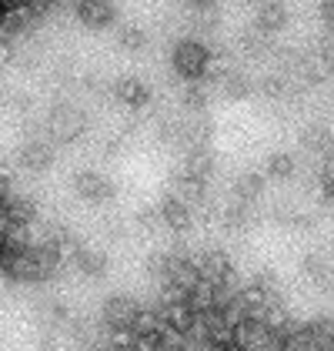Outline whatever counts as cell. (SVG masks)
I'll use <instances>...</instances> for the list:
<instances>
[{
    "instance_id": "obj_1",
    "label": "cell",
    "mask_w": 334,
    "mask_h": 351,
    "mask_svg": "<svg viewBox=\"0 0 334 351\" xmlns=\"http://www.w3.org/2000/svg\"><path fill=\"white\" fill-rule=\"evenodd\" d=\"M234 345L241 351H271L278 348V331L261 315H248L234 324Z\"/></svg>"
},
{
    "instance_id": "obj_2",
    "label": "cell",
    "mask_w": 334,
    "mask_h": 351,
    "mask_svg": "<svg viewBox=\"0 0 334 351\" xmlns=\"http://www.w3.org/2000/svg\"><path fill=\"white\" fill-rule=\"evenodd\" d=\"M207 64H211V51L201 40H181L174 47V71H177V77H184L188 84L201 81L207 74Z\"/></svg>"
},
{
    "instance_id": "obj_3",
    "label": "cell",
    "mask_w": 334,
    "mask_h": 351,
    "mask_svg": "<svg viewBox=\"0 0 334 351\" xmlns=\"http://www.w3.org/2000/svg\"><path fill=\"white\" fill-rule=\"evenodd\" d=\"M84 131V114L74 104H57L47 117V137L54 144H70Z\"/></svg>"
},
{
    "instance_id": "obj_4",
    "label": "cell",
    "mask_w": 334,
    "mask_h": 351,
    "mask_svg": "<svg viewBox=\"0 0 334 351\" xmlns=\"http://www.w3.org/2000/svg\"><path fill=\"white\" fill-rule=\"evenodd\" d=\"M140 315V304L131 295H111L104 301V324L111 331H131Z\"/></svg>"
},
{
    "instance_id": "obj_5",
    "label": "cell",
    "mask_w": 334,
    "mask_h": 351,
    "mask_svg": "<svg viewBox=\"0 0 334 351\" xmlns=\"http://www.w3.org/2000/svg\"><path fill=\"white\" fill-rule=\"evenodd\" d=\"M74 14H77L81 24L101 30V27H107V24H114L117 7H114L111 0H77V3H74Z\"/></svg>"
},
{
    "instance_id": "obj_6",
    "label": "cell",
    "mask_w": 334,
    "mask_h": 351,
    "mask_svg": "<svg viewBox=\"0 0 334 351\" xmlns=\"http://www.w3.org/2000/svg\"><path fill=\"white\" fill-rule=\"evenodd\" d=\"M74 191L81 194L84 201H90V204H101V201H111L114 197V184L104 174H94V171H81L74 178Z\"/></svg>"
},
{
    "instance_id": "obj_7",
    "label": "cell",
    "mask_w": 334,
    "mask_h": 351,
    "mask_svg": "<svg viewBox=\"0 0 334 351\" xmlns=\"http://www.w3.org/2000/svg\"><path fill=\"white\" fill-rule=\"evenodd\" d=\"M254 27L264 30L268 37H274L278 30L287 27V10H284V3L281 0H261L257 3V21H254Z\"/></svg>"
},
{
    "instance_id": "obj_8",
    "label": "cell",
    "mask_w": 334,
    "mask_h": 351,
    "mask_svg": "<svg viewBox=\"0 0 334 351\" xmlns=\"http://www.w3.org/2000/svg\"><path fill=\"white\" fill-rule=\"evenodd\" d=\"M21 164L27 167V171H47L51 164H54V141H27L24 147H21Z\"/></svg>"
},
{
    "instance_id": "obj_9",
    "label": "cell",
    "mask_w": 334,
    "mask_h": 351,
    "mask_svg": "<svg viewBox=\"0 0 334 351\" xmlns=\"http://www.w3.org/2000/svg\"><path fill=\"white\" fill-rule=\"evenodd\" d=\"M161 215H164V224L170 231H191V224H194L191 204L181 201V197H174V194L161 201Z\"/></svg>"
},
{
    "instance_id": "obj_10",
    "label": "cell",
    "mask_w": 334,
    "mask_h": 351,
    "mask_svg": "<svg viewBox=\"0 0 334 351\" xmlns=\"http://www.w3.org/2000/svg\"><path fill=\"white\" fill-rule=\"evenodd\" d=\"M114 97L124 104V108H144L147 101H151V90H147V84L138 81V77H120V81L114 84Z\"/></svg>"
},
{
    "instance_id": "obj_11",
    "label": "cell",
    "mask_w": 334,
    "mask_h": 351,
    "mask_svg": "<svg viewBox=\"0 0 334 351\" xmlns=\"http://www.w3.org/2000/svg\"><path fill=\"white\" fill-rule=\"evenodd\" d=\"M194 261H197V271H201L204 281H214V285H218V281H224V278L231 274V261H227L224 251H204Z\"/></svg>"
},
{
    "instance_id": "obj_12",
    "label": "cell",
    "mask_w": 334,
    "mask_h": 351,
    "mask_svg": "<svg viewBox=\"0 0 334 351\" xmlns=\"http://www.w3.org/2000/svg\"><path fill=\"white\" fill-rule=\"evenodd\" d=\"M74 268L81 271V274H87V278H101V274H107V254L90 251V247H77Z\"/></svg>"
},
{
    "instance_id": "obj_13",
    "label": "cell",
    "mask_w": 334,
    "mask_h": 351,
    "mask_svg": "<svg viewBox=\"0 0 334 351\" xmlns=\"http://www.w3.org/2000/svg\"><path fill=\"white\" fill-rule=\"evenodd\" d=\"M211 171H214V154H211L207 147H194V151H188L184 174H191V178H197V181H207V178H211Z\"/></svg>"
},
{
    "instance_id": "obj_14",
    "label": "cell",
    "mask_w": 334,
    "mask_h": 351,
    "mask_svg": "<svg viewBox=\"0 0 334 351\" xmlns=\"http://www.w3.org/2000/svg\"><path fill=\"white\" fill-rule=\"evenodd\" d=\"M37 318H40V324H57V328H67V322H70L74 315H70V308H67L64 301L47 298V301H40V304H37Z\"/></svg>"
},
{
    "instance_id": "obj_15",
    "label": "cell",
    "mask_w": 334,
    "mask_h": 351,
    "mask_svg": "<svg viewBox=\"0 0 334 351\" xmlns=\"http://www.w3.org/2000/svg\"><path fill=\"white\" fill-rule=\"evenodd\" d=\"M204 188H207V181H197L191 174H181V178L174 181V197H181V201H188V204H201V201H204Z\"/></svg>"
},
{
    "instance_id": "obj_16",
    "label": "cell",
    "mask_w": 334,
    "mask_h": 351,
    "mask_svg": "<svg viewBox=\"0 0 334 351\" xmlns=\"http://www.w3.org/2000/svg\"><path fill=\"white\" fill-rule=\"evenodd\" d=\"M254 201H234L227 211H224V221H227V228H234V231H244V228H250L254 224Z\"/></svg>"
},
{
    "instance_id": "obj_17",
    "label": "cell",
    "mask_w": 334,
    "mask_h": 351,
    "mask_svg": "<svg viewBox=\"0 0 334 351\" xmlns=\"http://www.w3.org/2000/svg\"><path fill=\"white\" fill-rule=\"evenodd\" d=\"M234 194H237L241 201H257V197L264 194V174H257V171L241 174L237 184H234Z\"/></svg>"
},
{
    "instance_id": "obj_18",
    "label": "cell",
    "mask_w": 334,
    "mask_h": 351,
    "mask_svg": "<svg viewBox=\"0 0 334 351\" xmlns=\"http://www.w3.org/2000/svg\"><path fill=\"white\" fill-rule=\"evenodd\" d=\"M294 167H298V164H294L291 154H271V158H268V178H271V181H287V178L294 174Z\"/></svg>"
},
{
    "instance_id": "obj_19",
    "label": "cell",
    "mask_w": 334,
    "mask_h": 351,
    "mask_svg": "<svg viewBox=\"0 0 334 351\" xmlns=\"http://www.w3.org/2000/svg\"><path fill=\"white\" fill-rule=\"evenodd\" d=\"M117 40H120V47H124V51H134V54L147 47V34H144L140 27H120Z\"/></svg>"
},
{
    "instance_id": "obj_20",
    "label": "cell",
    "mask_w": 334,
    "mask_h": 351,
    "mask_svg": "<svg viewBox=\"0 0 334 351\" xmlns=\"http://www.w3.org/2000/svg\"><path fill=\"white\" fill-rule=\"evenodd\" d=\"M221 87L227 90V94H231V97H250V81H248V77H241V71L227 74Z\"/></svg>"
},
{
    "instance_id": "obj_21",
    "label": "cell",
    "mask_w": 334,
    "mask_h": 351,
    "mask_svg": "<svg viewBox=\"0 0 334 351\" xmlns=\"http://www.w3.org/2000/svg\"><path fill=\"white\" fill-rule=\"evenodd\" d=\"M161 221H164V215H161V208H144L138 217H134V224H138L144 234H151V231H157L161 228Z\"/></svg>"
},
{
    "instance_id": "obj_22",
    "label": "cell",
    "mask_w": 334,
    "mask_h": 351,
    "mask_svg": "<svg viewBox=\"0 0 334 351\" xmlns=\"http://www.w3.org/2000/svg\"><path fill=\"white\" fill-rule=\"evenodd\" d=\"M167 261H170V254L167 251H154V254H147V274L161 285L164 281V274H167Z\"/></svg>"
},
{
    "instance_id": "obj_23",
    "label": "cell",
    "mask_w": 334,
    "mask_h": 351,
    "mask_svg": "<svg viewBox=\"0 0 334 351\" xmlns=\"http://www.w3.org/2000/svg\"><path fill=\"white\" fill-rule=\"evenodd\" d=\"M184 108L194 110V114H201V110L207 108V97H204V90L197 87V81H191V87L184 90Z\"/></svg>"
},
{
    "instance_id": "obj_24",
    "label": "cell",
    "mask_w": 334,
    "mask_h": 351,
    "mask_svg": "<svg viewBox=\"0 0 334 351\" xmlns=\"http://www.w3.org/2000/svg\"><path fill=\"white\" fill-rule=\"evenodd\" d=\"M318 14H321V24H324V27L334 34V0H321Z\"/></svg>"
},
{
    "instance_id": "obj_25",
    "label": "cell",
    "mask_w": 334,
    "mask_h": 351,
    "mask_svg": "<svg viewBox=\"0 0 334 351\" xmlns=\"http://www.w3.org/2000/svg\"><path fill=\"white\" fill-rule=\"evenodd\" d=\"M104 234H107L111 241H124V238H127V224H124V221H111V224L104 228Z\"/></svg>"
},
{
    "instance_id": "obj_26",
    "label": "cell",
    "mask_w": 334,
    "mask_h": 351,
    "mask_svg": "<svg viewBox=\"0 0 334 351\" xmlns=\"http://www.w3.org/2000/svg\"><path fill=\"white\" fill-rule=\"evenodd\" d=\"M191 7L194 10H207V7H214V0H191Z\"/></svg>"
},
{
    "instance_id": "obj_27",
    "label": "cell",
    "mask_w": 334,
    "mask_h": 351,
    "mask_svg": "<svg viewBox=\"0 0 334 351\" xmlns=\"http://www.w3.org/2000/svg\"><path fill=\"white\" fill-rule=\"evenodd\" d=\"M111 351H140L138 345H120V348H111Z\"/></svg>"
},
{
    "instance_id": "obj_28",
    "label": "cell",
    "mask_w": 334,
    "mask_h": 351,
    "mask_svg": "<svg viewBox=\"0 0 334 351\" xmlns=\"http://www.w3.org/2000/svg\"><path fill=\"white\" fill-rule=\"evenodd\" d=\"M241 3H254V7H257V3H261V0H241Z\"/></svg>"
}]
</instances>
